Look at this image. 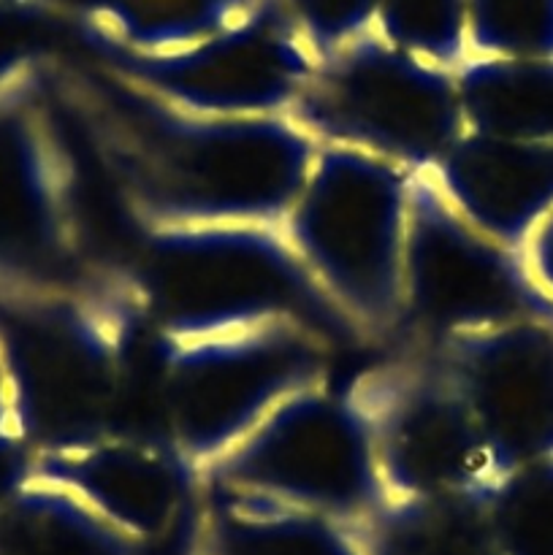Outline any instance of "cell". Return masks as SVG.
I'll return each mask as SVG.
<instances>
[{
	"mask_svg": "<svg viewBox=\"0 0 553 555\" xmlns=\"http://www.w3.org/2000/svg\"><path fill=\"white\" fill-rule=\"evenodd\" d=\"M54 92L141 231L282 225L318 144L291 117H209L171 106L101 63L49 65Z\"/></svg>",
	"mask_w": 553,
	"mask_h": 555,
	"instance_id": "6da1fadb",
	"label": "cell"
},
{
	"mask_svg": "<svg viewBox=\"0 0 553 555\" xmlns=\"http://www.w3.org/2000/svg\"><path fill=\"white\" fill-rule=\"evenodd\" d=\"M125 285L146 328L168 345L296 320L331 339L356 336L282 236L280 225L141 231Z\"/></svg>",
	"mask_w": 553,
	"mask_h": 555,
	"instance_id": "7a4b0ae2",
	"label": "cell"
},
{
	"mask_svg": "<svg viewBox=\"0 0 553 555\" xmlns=\"http://www.w3.org/2000/svg\"><path fill=\"white\" fill-rule=\"evenodd\" d=\"M139 325L123 271L90 291L0 298V350L30 453L119 431Z\"/></svg>",
	"mask_w": 553,
	"mask_h": 555,
	"instance_id": "3957f363",
	"label": "cell"
},
{
	"mask_svg": "<svg viewBox=\"0 0 553 555\" xmlns=\"http://www.w3.org/2000/svg\"><path fill=\"white\" fill-rule=\"evenodd\" d=\"M119 271L92 253L79 135L49 63L0 85V298L90 291Z\"/></svg>",
	"mask_w": 553,
	"mask_h": 555,
	"instance_id": "277c9868",
	"label": "cell"
},
{
	"mask_svg": "<svg viewBox=\"0 0 553 555\" xmlns=\"http://www.w3.org/2000/svg\"><path fill=\"white\" fill-rule=\"evenodd\" d=\"M417 173L342 146H320L280 231L356 336L401 325L407 233Z\"/></svg>",
	"mask_w": 553,
	"mask_h": 555,
	"instance_id": "5b68a950",
	"label": "cell"
},
{
	"mask_svg": "<svg viewBox=\"0 0 553 555\" xmlns=\"http://www.w3.org/2000/svg\"><path fill=\"white\" fill-rule=\"evenodd\" d=\"M329 347V336L296 320L179 345L160 341L157 415L163 439L198 477L282 401L323 383Z\"/></svg>",
	"mask_w": 553,
	"mask_h": 555,
	"instance_id": "8992f818",
	"label": "cell"
},
{
	"mask_svg": "<svg viewBox=\"0 0 553 555\" xmlns=\"http://www.w3.org/2000/svg\"><path fill=\"white\" fill-rule=\"evenodd\" d=\"M287 117L320 146L426 173L466 133L455 70L390 47L374 30L318 60Z\"/></svg>",
	"mask_w": 553,
	"mask_h": 555,
	"instance_id": "52a82bcc",
	"label": "cell"
},
{
	"mask_svg": "<svg viewBox=\"0 0 553 555\" xmlns=\"http://www.w3.org/2000/svg\"><path fill=\"white\" fill-rule=\"evenodd\" d=\"M201 488L263 499L363 529L385 507L372 439L350 393L329 379L282 401L247 439L198 475Z\"/></svg>",
	"mask_w": 553,
	"mask_h": 555,
	"instance_id": "ba28073f",
	"label": "cell"
},
{
	"mask_svg": "<svg viewBox=\"0 0 553 555\" xmlns=\"http://www.w3.org/2000/svg\"><path fill=\"white\" fill-rule=\"evenodd\" d=\"M372 439L388 504L483 499L497 482L477 423L428 345L347 385Z\"/></svg>",
	"mask_w": 553,
	"mask_h": 555,
	"instance_id": "9c48e42d",
	"label": "cell"
},
{
	"mask_svg": "<svg viewBox=\"0 0 553 555\" xmlns=\"http://www.w3.org/2000/svg\"><path fill=\"white\" fill-rule=\"evenodd\" d=\"M79 41L112 74L209 117H287L318 65L280 0H260L231 27L179 52L136 54Z\"/></svg>",
	"mask_w": 553,
	"mask_h": 555,
	"instance_id": "30bf717a",
	"label": "cell"
},
{
	"mask_svg": "<svg viewBox=\"0 0 553 555\" xmlns=\"http://www.w3.org/2000/svg\"><path fill=\"white\" fill-rule=\"evenodd\" d=\"M553 307L535 291L518 249L483 233L417 173L407 233L401 325L421 345L493 328L526 318H551Z\"/></svg>",
	"mask_w": 553,
	"mask_h": 555,
	"instance_id": "8fae6325",
	"label": "cell"
},
{
	"mask_svg": "<svg viewBox=\"0 0 553 555\" xmlns=\"http://www.w3.org/2000/svg\"><path fill=\"white\" fill-rule=\"evenodd\" d=\"M477 423L497 480L553 459V331L526 318L428 345Z\"/></svg>",
	"mask_w": 553,
	"mask_h": 555,
	"instance_id": "7c38bea8",
	"label": "cell"
},
{
	"mask_svg": "<svg viewBox=\"0 0 553 555\" xmlns=\"http://www.w3.org/2000/svg\"><path fill=\"white\" fill-rule=\"evenodd\" d=\"M27 475L74 493L136 545L163 540L188 513L198 477L163 437L106 431L30 453Z\"/></svg>",
	"mask_w": 553,
	"mask_h": 555,
	"instance_id": "4fadbf2b",
	"label": "cell"
},
{
	"mask_svg": "<svg viewBox=\"0 0 553 555\" xmlns=\"http://www.w3.org/2000/svg\"><path fill=\"white\" fill-rule=\"evenodd\" d=\"M426 177L464 220L518 249L553 206V144L464 133Z\"/></svg>",
	"mask_w": 553,
	"mask_h": 555,
	"instance_id": "5bb4252c",
	"label": "cell"
},
{
	"mask_svg": "<svg viewBox=\"0 0 553 555\" xmlns=\"http://www.w3.org/2000/svg\"><path fill=\"white\" fill-rule=\"evenodd\" d=\"M195 555H369L361 529L263 499L201 488Z\"/></svg>",
	"mask_w": 553,
	"mask_h": 555,
	"instance_id": "9a60e30c",
	"label": "cell"
},
{
	"mask_svg": "<svg viewBox=\"0 0 553 555\" xmlns=\"http://www.w3.org/2000/svg\"><path fill=\"white\" fill-rule=\"evenodd\" d=\"M76 38L136 54L188 49L247 16L260 0H38Z\"/></svg>",
	"mask_w": 553,
	"mask_h": 555,
	"instance_id": "2e32d148",
	"label": "cell"
},
{
	"mask_svg": "<svg viewBox=\"0 0 553 555\" xmlns=\"http://www.w3.org/2000/svg\"><path fill=\"white\" fill-rule=\"evenodd\" d=\"M455 85L466 133L553 144V60L470 57Z\"/></svg>",
	"mask_w": 553,
	"mask_h": 555,
	"instance_id": "e0dca14e",
	"label": "cell"
},
{
	"mask_svg": "<svg viewBox=\"0 0 553 555\" xmlns=\"http://www.w3.org/2000/svg\"><path fill=\"white\" fill-rule=\"evenodd\" d=\"M0 555H139L74 493L25 475L0 496Z\"/></svg>",
	"mask_w": 553,
	"mask_h": 555,
	"instance_id": "ac0fdd59",
	"label": "cell"
},
{
	"mask_svg": "<svg viewBox=\"0 0 553 555\" xmlns=\"http://www.w3.org/2000/svg\"><path fill=\"white\" fill-rule=\"evenodd\" d=\"M361 537L369 555H502L483 499L388 504Z\"/></svg>",
	"mask_w": 553,
	"mask_h": 555,
	"instance_id": "d6986e66",
	"label": "cell"
},
{
	"mask_svg": "<svg viewBox=\"0 0 553 555\" xmlns=\"http://www.w3.org/2000/svg\"><path fill=\"white\" fill-rule=\"evenodd\" d=\"M372 30L439 68L455 70L470 60L466 0H380Z\"/></svg>",
	"mask_w": 553,
	"mask_h": 555,
	"instance_id": "ffe728a7",
	"label": "cell"
},
{
	"mask_svg": "<svg viewBox=\"0 0 553 555\" xmlns=\"http://www.w3.org/2000/svg\"><path fill=\"white\" fill-rule=\"evenodd\" d=\"M470 57L553 60V0H466Z\"/></svg>",
	"mask_w": 553,
	"mask_h": 555,
	"instance_id": "44dd1931",
	"label": "cell"
},
{
	"mask_svg": "<svg viewBox=\"0 0 553 555\" xmlns=\"http://www.w3.org/2000/svg\"><path fill=\"white\" fill-rule=\"evenodd\" d=\"M280 3L320 60L372 30L380 0H280Z\"/></svg>",
	"mask_w": 553,
	"mask_h": 555,
	"instance_id": "7402d4cb",
	"label": "cell"
},
{
	"mask_svg": "<svg viewBox=\"0 0 553 555\" xmlns=\"http://www.w3.org/2000/svg\"><path fill=\"white\" fill-rule=\"evenodd\" d=\"M518 255L535 291L553 307V206L531 228Z\"/></svg>",
	"mask_w": 553,
	"mask_h": 555,
	"instance_id": "603a6c76",
	"label": "cell"
},
{
	"mask_svg": "<svg viewBox=\"0 0 553 555\" xmlns=\"http://www.w3.org/2000/svg\"><path fill=\"white\" fill-rule=\"evenodd\" d=\"M30 466V450L22 442H0V496L25 480Z\"/></svg>",
	"mask_w": 553,
	"mask_h": 555,
	"instance_id": "cb8c5ba5",
	"label": "cell"
},
{
	"mask_svg": "<svg viewBox=\"0 0 553 555\" xmlns=\"http://www.w3.org/2000/svg\"><path fill=\"white\" fill-rule=\"evenodd\" d=\"M0 442H22L20 431H16L14 399H11V383L9 372H5L3 350H0Z\"/></svg>",
	"mask_w": 553,
	"mask_h": 555,
	"instance_id": "d4e9b609",
	"label": "cell"
}]
</instances>
